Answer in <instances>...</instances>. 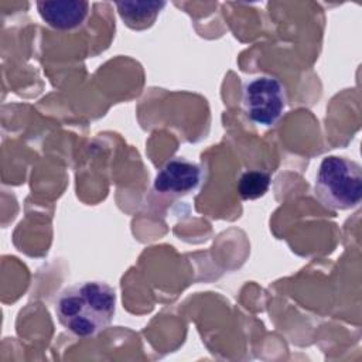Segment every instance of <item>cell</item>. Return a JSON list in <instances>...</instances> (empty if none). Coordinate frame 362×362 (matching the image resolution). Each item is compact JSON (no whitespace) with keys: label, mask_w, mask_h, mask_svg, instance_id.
Listing matches in <instances>:
<instances>
[{"label":"cell","mask_w":362,"mask_h":362,"mask_svg":"<svg viewBox=\"0 0 362 362\" xmlns=\"http://www.w3.org/2000/svg\"><path fill=\"white\" fill-rule=\"evenodd\" d=\"M202 180L201 167L182 157H175L163 164L156 174L154 191L163 195L181 197L198 188Z\"/></svg>","instance_id":"4"},{"label":"cell","mask_w":362,"mask_h":362,"mask_svg":"<svg viewBox=\"0 0 362 362\" xmlns=\"http://www.w3.org/2000/svg\"><path fill=\"white\" fill-rule=\"evenodd\" d=\"M287 107V92L280 79L270 75L255 76L243 83L242 110L255 124L270 127Z\"/></svg>","instance_id":"3"},{"label":"cell","mask_w":362,"mask_h":362,"mask_svg":"<svg viewBox=\"0 0 362 362\" xmlns=\"http://www.w3.org/2000/svg\"><path fill=\"white\" fill-rule=\"evenodd\" d=\"M116 313L115 290L98 280L65 287L55 300L59 324L79 338L93 337L105 329Z\"/></svg>","instance_id":"1"},{"label":"cell","mask_w":362,"mask_h":362,"mask_svg":"<svg viewBox=\"0 0 362 362\" xmlns=\"http://www.w3.org/2000/svg\"><path fill=\"white\" fill-rule=\"evenodd\" d=\"M165 1H117L116 8L123 23L132 30H146L153 25Z\"/></svg>","instance_id":"6"},{"label":"cell","mask_w":362,"mask_h":362,"mask_svg":"<svg viewBox=\"0 0 362 362\" xmlns=\"http://www.w3.org/2000/svg\"><path fill=\"white\" fill-rule=\"evenodd\" d=\"M315 195L334 211L358 206L362 199L361 165L344 156L324 157L315 175Z\"/></svg>","instance_id":"2"},{"label":"cell","mask_w":362,"mask_h":362,"mask_svg":"<svg viewBox=\"0 0 362 362\" xmlns=\"http://www.w3.org/2000/svg\"><path fill=\"white\" fill-rule=\"evenodd\" d=\"M41 18L54 30L69 31L81 27L89 14V3L83 0L37 1Z\"/></svg>","instance_id":"5"},{"label":"cell","mask_w":362,"mask_h":362,"mask_svg":"<svg viewBox=\"0 0 362 362\" xmlns=\"http://www.w3.org/2000/svg\"><path fill=\"white\" fill-rule=\"evenodd\" d=\"M272 182V175L266 170H245L238 178V194L243 201L263 197Z\"/></svg>","instance_id":"7"}]
</instances>
